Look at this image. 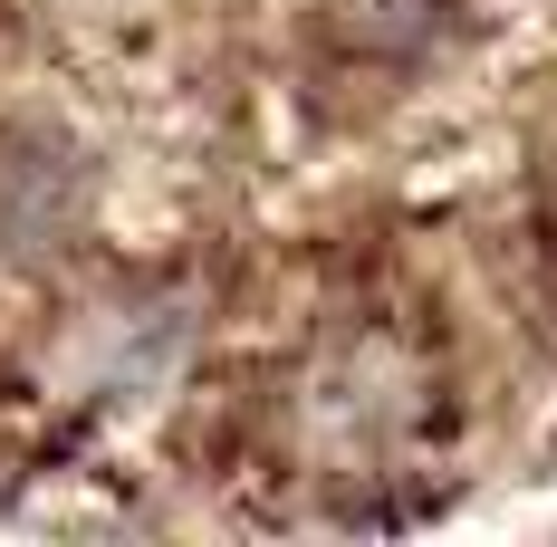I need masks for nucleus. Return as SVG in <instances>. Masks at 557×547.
<instances>
[{
	"label": "nucleus",
	"mask_w": 557,
	"mask_h": 547,
	"mask_svg": "<svg viewBox=\"0 0 557 547\" xmlns=\"http://www.w3.org/2000/svg\"><path fill=\"white\" fill-rule=\"evenodd\" d=\"M433 20H443V0H336V49L356 58H413L433 39Z\"/></svg>",
	"instance_id": "nucleus-1"
}]
</instances>
